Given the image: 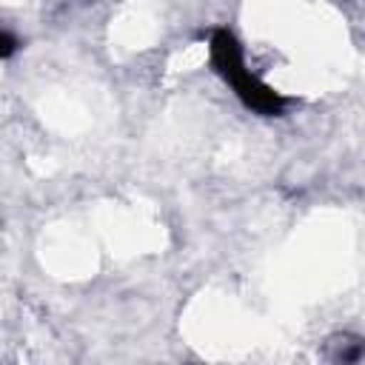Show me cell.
<instances>
[{
	"instance_id": "6da1fadb",
	"label": "cell",
	"mask_w": 365,
	"mask_h": 365,
	"mask_svg": "<svg viewBox=\"0 0 365 365\" xmlns=\"http://www.w3.org/2000/svg\"><path fill=\"white\" fill-rule=\"evenodd\" d=\"M208 60L214 66V71L234 88L237 100L262 117H279L288 106V100L271 88L268 83H262L248 66H245V54L240 40L234 37V31L228 29H211L208 34Z\"/></svg>"
},
{
	"instance_id": "7a4b0ae2",
	"label": "cell",
	"mask_w": 365,
	"mask_h": 365,
	"mask_svg": "<svg viewBox=\"0 0 365 365\" xmlns=\"http://www.w3.org/2000/svg\"><path fill=\"white\" fill-rule=\"evenodd\" d=\"M20 48V43H17V37L11 34V31H6V29H0V60H9L14 51Z\"/></svg>"
}]
</instances>
